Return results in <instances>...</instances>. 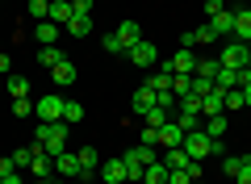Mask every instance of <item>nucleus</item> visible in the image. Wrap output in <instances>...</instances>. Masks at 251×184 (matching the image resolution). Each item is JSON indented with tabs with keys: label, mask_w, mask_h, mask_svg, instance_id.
Instances as JSON below:
<instances>
[{
	"label": "nucleus",
	"mask_w": 251,
	"mask_h": 184,
	"mask_svg": "<svg viewBox=\"0 0 251 184\" xmlns=\"http://www.w3.org/2000/svg\"><path fill=\"white\" fill-rule=\"evenodd\" d=\"M130 184H147V180H130Z\"/></svg>",
	"instance_id": "09e8293b"
},
{
	"label": "nucleus",
	"mask_w": 251,
	"mask_h": 184,
	"mask_svg": "<svg viewBox=\"0 0 251 184\" xmlns=\"http://www.w3.org/2000/svg\"><path fill=\"white\" fill-rule=\"evenodd\" d=\"M176 113H184V117H201V97H176Z\"/></svg>",
	"instance_id": "393cba45"
},
{
	"label": "nucleus",
	"mask_w": 251,
	"mask_h": 184,
	"mask_svg": "<svg viewBox=\"0 0 251 184\" xmlns=\"http://www.w3.org/2000/svg\"><path fill=\"white\" fill-rule=\"evenodd\" d=\"M205 92H214V79H205V76H193V97H205Z\"/></svg>",
	"instance_id": "e433bc0d"
},
{
	"label": "nucleus",
	"mask_w": 251,
	"mask_h": 184,
	"mask_svg": "<svg viewBox=\"0 0 251 184\" xmlns=\"http://www.w3.org/2000/svg\"><path fill=\"white\" fill-rule=\"evenodd\" d=\"M239 92H243V101H247V109H251V79H247V84L239 88Z\"/></svg>",
	"instance_id": "de8ad7c7"
},
{
	"label": "nucleus",
	"mask_w": 251,
	"mask_h": 184,
	"mask_svg": "<svg viewBox=\"0 0 251 184\" xmlns=\"http://www.w3.org/2000/svg\"><path fill=\"white\" fill-rule=\"evenodd\" d=\"M100 46H105V54H126V46L117 42V34H105V38H100Z\"/></svg>",
	"instance_id": "c9c22d12"
},
{
	"label": "nucleus",
	"mask_w": 251,
	"mask_h": 184,
	"mask_svg": "<svg viewBox=\"0 0 251 184\" xmlns=\"http://www.w3.org/2000/svg\"><path fill=\"white\" fill-rule=\"evenodd\" d=\"M50 159H54V176H63V180H80L84 176L80 151H59V155H50Z\"/></svg>",
	"instance_id": "39448f33"
},
{
	"label": "nucleus",
	"mask_w": 251,
	"mask_h": 184,
	"mask_svg": "<svg viewBox=\"0 0 251 184\" xmlns=\"http://www.w3.org/2000/svg\"><path fill=\"white\" fill-rule=\"evenodd\" d=\"M13 113H17V117H29V113H34V101H29V97H17V101H13Z\"/></svg>",
	"instance_id": "58836bf2"
},
{
	"label": "nucleus",
	"mask_w": 251,
	"mask_h": 184,
	"mask_svg": "<svg viewBox=\"0 0 251 184\" xmlns=\"http://www.w3.org/2000/svg\"><path fill=\"white\" fill-rule=\"evenodd\" d=\"M218 113H226V97L222 92H205V97H201V117H218Z\"/></svg>",
	"instance_id": "4468645a"
},
{
	"label": "nucleus",
	"mask_w": 251,
	"mask_h": 184,
	"mask_svg": "<svg viewBox=\"0 0 251 184\" xmlns=\"http://www.w3.org/2000/svg\"><path fill=\"white\" fill-rule=\"evenodd\" d=\"M138 142H143V147H155V151H159V130H155V126H143Z\"/></svg>",
	"instance_id": "f704fd0d"
},
{
	"label": "nucleus",
	"mask_w": 251,
	"mask_h": 184,
	"mask_svg": "<svg viewBox=\"0 0 251 184\" xmlns=\"http://www.w3.org/2000/svg\"><path fill=\"white\" fill-rule=\"evenodd\" d=\"M209 29H214L222 42H226V38H234V9H222L218 17H209Z\"/></svg>",
	"instance_id": "9b49d317"
},
{
	"label": "nucleus",
	"mask_w": 251,
	"mask_h": 184,
	"mask_svg": "<svg viewBox=\"0 0 251 184\" xmlns=\"http://www.w3.org/2000/svg\"><path fill=\"white\" fill-rule=\"evenodd\" d=\"M34 38H38V46H54V42H59V26H54V21H38Z\"/></svg>",
	"instance_id": "f3484780"
},
{
	"label": "nucleus",
	"mask_w": 251,
	"mask_h": 184,
	"mask_svg": "<svg viewBox=\"0 0 251 184\" xmlns=\"http://www.w3.org/2000/svg\"><path fill=\"white\" fill-rule=\"evenodd\" d=\"M226 9V0H205V17H218Z\"/></svg>",
	"instance_id": "79ce46f5"
},
{
	"label": "nucleus",
	"mask_w": 251,
	"mask_h": 184,
	"mask_svg": "<svg viewBox=\"0 0 251 184\" xmlns=\"http://www.w3.org/2000/svg\"><path fill=\"white\" fill-rule=\"evenodd\" d=\"M63 59H67V54H63V51H59V46H38V63H42V67H46V71H50V67H54V63H63Z\"/></svg>",
	"instance_id": "a878e982"
},
{
	"label": "nucleus",
	"mask_w": 251,
	"mask_h": 184,
	"mask_svg": "<svg viewBox=\"0 0 251 184\" xmlns=\"http://www.w3.org/2000/svg\"><path fill=\"white\" fill-rule=\"evenodd\" d=\"M75 13H72V0H50V17L46 21H54V26H67Z\"/></svg>",
	"instance_id": "aec40b11"
},
{
	"label": "nucleus",
	"mask_w": 251,
	"mask_h": 184,
	"mask_svg": "<svg viewBox=\"0 0 251 184\" xmlns=\"http://www.w3.org/2000/svg\"><path fill=\"white\" fill-rule=\"evenodd\" d=\"M247 71H251V54H247Z\"/></svg>",
	"instance_id": "8fccbe9b"
},
{
	"label": "nucleus",
	"mask_w": 251,
	"mask_h": 184,
	"mask_svg": "<svg viewBox=\"0 0 251 184\" xmlns=\"http://www.w3.org/2000/svg\"><path fill=\"white\" fill-rule=\"evenodd\" d=\"M100 180H105V184H130V176H126V159H105V163H100Z\"/></svg>",
	"instance_id": "6e6552de"
},
{
	"label": "nucleus",
	"mask_w": 251,
	"mask_h": 184,
	"mask_svg": "<svg viewBox=\"0 0 251 184\" xmlns=\"http://www.w3.org/2000/svg\"><path fill=\"white\" fill-rule=\"evenodd\" d=\"M180 142H184V126H180L176 117H172V122L159 130V151H168V147H180Z\"/></svg>",
	"instance_id": "f8f14e48"
},
{
	"label": "nucleus",
	"mask_w": 251,
	"mask_h": 184,
	"mask_svg": "<svg viewBox=\"0 0 251 184\" xmlns=\"http://www.w3.org/2000/svg\"><path fill=\"white\" fill-rule=\"evenodd\" d=\"M201 130H205L214 142H222V138H226V113H218V117H205V122H201Z\"/></svg>",
	"instance_id": "4be33fe9"
},
{
	"label": "nucleus",
	"mask_w": 251,
	"mask_h": 184,
	"mask_svg": "<svg viewBox=\"0 0 251 184\" xmlns=\"http://www.w3.org/2000/svg\"><path fill=\"white\" fill-rule=\"evenodd\" d=\"M63 122H67V126L84 122V105H80V101H67V105H63Z\"/></svg>",
	"instance_id": "cd10ccee"
},
{
	"label": "nucleus",
	"mask_w": 251,
	"mask_h": 184,
	"mask_svg": "<svg viewBox=\"0 0 251 184\" xmlns=\"http://www.w3.org/2000/svg\"><path fill=\"white\" fill-rule=\"evenodd\" d=\"M234 38L251 46V9H247V4H243V9H234Z\"/></svg>",
	"instance_id": "2eb2a0df"
},
{
	"label": "nucleus",
	"mask_w": 251,
	"mask_h": 184,
	"mask_svg": "<svg viewBox=\"0 0 251 184\" xmlns=\"http://www.w3.org/2000/svg\"><path fill=\"white\" fill-rule=\"evenodd\" d=\"M0 76H13V59L4 51H0Z\"/></svg>",
	"instance_id": "c03bdc74"
},
{
	"label": "nucleus",
	"mask_w": 251,
	"mask_h": 184,
	"mask_svg": "<svg viewBox=\"0 0 251 184\" xmlns=\"http://www.w3.org/2000/svg\"><path fill=\"white\" fill-rule=\"evenodd\" d=\"M13 172H21V167L13 163V155H4V159H0V176H13Z\"/></svg>",
	"instance_id": "37998d69"
},
{
	"label": "nucleus",
	"mask_w": 251,
	"mask_h": 184,
	"mask_svg": "<svg viewBox=\"0 0 251 184\" xmlns=\"http://www.w3.org/2000/svg\"><path fill=\"white\" fill-rule=\"evenodd\" d=\"M214 88H218V92H230V88H239V71H234V67H218Z\"/></svg>",
	"instance_id": "412c9836"
},
{
	"label": "nucleus",
	"mask_w": 251,
	"mask_h": 184,
	"mask_svg": "<svg viewBox=\"0 0 251 184\" xmlns=\"http://www.w3.org/2000/svg\"><path fill=\"white\" fill-rule=\"evenodd\" d=\"M72 184H84V180H72Z\"/></svg>",
	"instance_id": "603ef678"
},
{
	"label": "nucleus",
	"mask_w": 251,
	"mask_h": 184,
	"mask_svg": "<svg viewBox=\"0 0 251 184\" xmlns=\"http://www.w3.org/2000/svg\"><path fill=\"white\" fill-rule=\"evenodd\" d=\"M218 67H222V63H218V54H214V59H197V71H193V76L214 79V76H218Z\"/></svg>",
	"instance_id": "c756f323"
},
{
	"label": "nucleus",
	"mask_w": 251,
	"mask_h": 184,
	"mask_svg": "<svg viewBox=\"0 0 251 184\" xmlns=\"http://www.w3.org/2000/svg\"><path fill=\"white\" fill-rule=\"evenodd\" d=\"M34 142H42L46 155H59V151H67V122H42L34 130Z\"/></svg>",
	"instance_id": "f03ea898"
},
{
	"label": "nucleus",
	"mask_w": 251,
	"mask_h": 184,
	"mask_svg": "<svg viewBox=\"0 0 251 184\" xmlns=\"http://www.w3.org/2000/svg\"><path fill=\"white\" fill-rule=\"evenodd\" d=\"M113 34H117V42H122L126 51H130V46H134V42H143V26H138V21H130V17H126L122 26L113 29Z\"/></svg>",
	"instance_id": "9d476101"
},
{
	"label": "nucleus",
	"mask_w": 251,
	"mask_h": 184,
	"mask_svg": "<svg viewBox=\"0 0 251 184\" xmlns=\"http://www.w3.org/2000/svg\"><path fill=\"white\" fill-rule=\"evenodd\" d=\"M29 17L46 21V17H50V0H29Z\"/></svg>",
	"instance_id": "473e14b6"
},
{
	"label": "nucleus",
	"mask_w": 251,
	"mask_h": 184,
	"mask_svg": "<svg viewBox=\"0 0 251 184\" xmlns=\"http://www.w3.org/2000/svg\"><path fill=\"white\" fill-rule=\"evenodd\" d=\"M9 92H13V101H17V97H29L34 88H29V79H25V76H9Z\"/></svg>",
	"instance_id": "c85d7f7f"
},
{
	"label": "nucleus",
	"mask_w": 251,
	"mask_h": 184,
	"mask_svg": "<svg viewBox=\"0 0 251 184\" xmlns=\"http://www.w3.org/2000/svg\"><path fill=\"white\" fill-rule=\"evenodd\" d=\"M234 180H239V184H251V159H247V163H243V172L234 176Z\"/></svg>",
	"instance_id": "a18cd8bd"
},
{
	"label": "nucleus",
	"mask_w": 251,
	"mask_h": 184,
	"mask_svg": "<svg viewBox=\"0 0 251 184\" xmlns=\"http://www.w3.org/2000/svg\"><path fill=\"white\" fill-rule=\"evenodd\" d=\"M143 180L147 184H168V167H163V159H155V163L143 167Z\"/></svg>",
	"instance_id": "b1692460"
},
{
	"label": "nucleus",
	"mask_w": 251,
	"mask_h": 184,
	"mask_svg": "<svg viewBox=\"0 0 251 184\" xmlns=\"http://www.w3.org/2000/svg\"><path fill=\"white\" fill-rule=\"evenodd\" d=\"M180 147H184V155L193 159V163H201V159H209V155H222V142H214L205 130H188Z\"/></svg>",
	"instance_id": "f257e3e1"
},
{
	"label": "nucleus",
	"mask_w": 251,
	"mask_h": 184,
	"mask_svg": "<svg viewBox=\"0 0 251 184\" xmlns=\"http://www.w3.org/2000/svg\"><path fill=\"white\" fill-rule=\"evenodd\" d=\"M193 184H205V180H193Z\"/></svg>",
	"instance_id": "3c124183"
},
{
	"label": "nucleus",
	"mask_w": 251,
	"mask_h": 184,
	"mask_svg": "<svg viewBox=\"0 0 251 184\" xmlns=\"http://www.w3.org/2000/svg\"><path fill=\"white\" fill-rule=\"evenodd\" d=\"M126 59L134 63V67H155V63H159V51H155V42H134L130 46V51H126Z\"/></svg>",
	"instance_id": "423d86ee"
},
{
	"label": "nucleus",
	"mask_w": 251,
	"mask_h": 184,
	"mask_svg": "<svg viewBox=\"0 0 251 184\" xmlns=\"http://www.w3.org/2000/svg\"><path fill=\"white\" fill-rule=\"evenodd\" d=\"M172 117H176V113H168V109H159V105H155V109H151V113H147V117H143V122H147V126H155V130H163V126H168V122H172Z\"/></svg>",
	"instance_id": "bb28decb"
},
{
	"label": "nucleus",
	"mask_w": 251,
	"mask_h": 184,
	"mask_svg": "<svg viewBox=\"0 0 251 184\" xmlns=\"http://www.w3.org/2000/svg\"><path fill=\"white\" fill-rule=\"evenodd\" d=\"M72 13L75 17H92V0H72Z\"/></svg>",
	"instance_id": "ea45409f"
},
{
	"label": "nucleus",
	"mask_w": 251,
	"mask_h": 184,
	"mask_svg": "<svg viewBox=\"0 0 251 184\" xmlns=\"http://www.w3.org/2000/svg\"><path fill=\"white\" fill-rule=\"evenodd\" d=\"M172 92L176 97H188L193 92V76H172Z\"/></svg>",
	"instance_id": "72a5a7b5"
},
{
	"label": "nucleus",
	"mask_w": 251,
	"mask_h": 184,
	"mask_svg": "<svg viewBox=\"0 0 251 184\" xmlns=\"http://www.w3.org/2000/svg\"><path fill=\"white\" fill-rule=\"evenodd\" d=\"M29 176H34V180H54V159L50 155H38L34 163H29Z\"/></svg>",
	"instance_id": "6ab92c4d"
},
{
	"label": "nucleus",
	"mask_w": 251,
	"mask_h": 184,
	"mask_svg": "<svg viewBox=\"0 0 251 184\" xmlns=\"http://www.w3.org/2000/svg\"><path fill=\"white\" fill-rule=\"evenodd\" d=\"M147 88H155V92H172V71L159 63V67H155L151 76H147Z\"/></svg>",
	"instance_id": "a211bd4d"
},
{
	"label": "nucleus",
	"mask_w": 251,
	"mask_h": 184,
	"mask_svg": "<svg viewBox=\"0 0 251 184\" xmlns=\"http://www.w3.org/2000/svg\"><path fill=\"white\" fill-rule=\"evenodd\" d=\"M130 109H134V113L138 117H147V113H151V109H155V88H138V92H134V101H130Z\"/></svg>",
	"instance_id": "ddd939ff"
},
{
	"label": "nucleus",
	"mask_w": 251,
	"mask_h": 184,
	"mask_svg": "<svg viewBox=\"0 0 251 184\" xmlns=\"http://www.w3.org/2000/svg\"><path fill=\"white\" fill-rule=\"evenodd\" d=\"M0 184H4V180H0Z\"/></svg>",
	"instance_id": "864d4df0"
},
{
	"label": "nucleus",
	"mask_w": 251,
	"mask_h": 184,
	"mask_svg": "<svg viewBox=\"0 0 251 184\" xmlns=\"http://www.w3.org/2000/svg\"><path fill=\"white\" fill-rule=\"evenodd\" d=\"M159 63L172 71V76H193V71H197V59H193V51H184V46H180L172 59H159Z\"/></svg>",
	"instance_id": "0eeeda50"
},
{
	"label": "nucleus",
	"mask_w": 251,
	"mask_h": 184,
	"mask_svg": "<svg viewBox=\"0 0 251 184\" xmlns=\"http://www.w3.org/2000/svg\"><path fill=\"white\" fill-rule=\"evenodd\" d=\"M80 167H84L80 180H88L92 172H100V155H97V147H84V151H80Z\"/></svg>",
	"instance_id": "5701e85b"
},
{
	"label": "nucleus",
	"mask_w": 251,
	"mask_h": 184,
	"mask_svg": "<svg viewBox=\"0 0 251 184\" xmlns=\"http://www.w3.org/2000/svg\"><path fill=\"white\" fill-rule=\"evenodd\" d=\"M222 97H226V109H247V101H243L239 88H230V92H222Z\"/></svg>",
	"instance_id": "4c0bfd02"
},
{
	"label": "nucleus",
	"mask_w": 251,
	"mask_h": 184,
	"mask_svg": "<svg viewBox=\"0 0 251 184\" xmlns=\"http://www.w3.org/2000/svg\"><path fill=\"white\" fill-rule=\"evenodd\" d=\"M13 163H17L21 172H25V167H29V147H21V151H13Z\"/></svg>",
	"instance_id": "a19ab883"
},
{
	"label": "nucleus",
	"mask_w": 251,
	"mask_h": 184,
	"mask_svg": "<svg viewBox=\"0 0 251 184\" xmlns=\"http://www.w3.org/2000/svg\"><path fill=\"white\" fill-rule=\"evenodd\" d=\"M63 92H46V97H38L34 101V117L38 122H63Z\"/></svg>",
	"instance_id": "7ed1b4c3"
},
{
	"label": "nucleus",
	"mask_w": 251,
	"mask_h": 184,
	"mask_svg": "<svg viewBox=\"0 0 251 184\" xmlns=\"http://www.w3.org/2000/svg\"><path fill=\"white\" fill-rule=\"evenodd\" d=\"M159 159H163V167L168 172H176V167H188L193 159L184 155V147H168V151H159Z\"/></svg>",
	"instance_id": "dca6fc26"
},
{
	"label": "nucleus",
	"mask_w": 251,
	"mask_h": 184,
	"mask_svg": "<svg viewBox=\"0 0 251 184\" xmlns=\"http://www.w3.org/2000/svg\"><path fill=\"white\" fill-rule=\"evenodd\" d=\"M0 180H4V184H25V180H21V172H13V176H0Z\"/></svg>",
	"instance_id": "49530a36"
},
{
	"label": "nucleus",
	"mask_w": 251,
	"mask_h": 184,
	"mask_svg": "<svg viewBox=\"0 0 251 184\" xmlns=\"http://www.w3.org/2000/svg\"><path fill=\"white\" fill-rule=\"evenodd\" d=\"M67 29H72L75 38H88L92 34V17H72V21H67Z\"/></svg>",
	"instance_id": "7c9ffc66"
},
{
	"label": "nucleus",
	"mask_w": 251,
	"mask_h": 184,
	"mask_svg": "<svg viewBox=\"0 0 251 184\" xmlns=\"http://www.w3.org/2000/svg\"><path fill=\"white\" fill-rule=\"evenodd\" d=\"M75 76H80V71H75V63H72V59H63V63H54V67H50L54 88H72V84H75Z\"/></svg>",
	"instance_id": "1a4fd4ad"
},
{
	"label": "nucleus",
	"mask_w": 251,
	"mask_h": 184,
	"mask_svg": "<svg viewBox=\"0 0 251 184\" xmlns=\"http://www.w3.org/2000/svg\"><path fill=\"white\" fill-rule=\"evenodd\" d=\"M247 159H251V155H230V159H222V172H226V176H239Z\"/></svg>",
	"instance_id": "2f4dec72"
},
{
	"label": "nucleus",
	"mask_w": 251,
	"mask_h": 184,
	"mask_svg": "<svg viewBox=\"0 0 251 184\" xmlns=\"http://www.w3.org/2000/svg\"><path fill=\"white\" fill-rule=\"evenodd\" d=\"M247 54H251L247 42H239V38H226V46H222V54H218V63L239 71V67H247Z\"/></svg>",
	"instance_id": "20e7f679"
}]
</instances>
